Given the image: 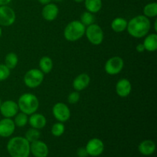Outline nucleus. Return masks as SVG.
Returning <instances> with one entry per match:
<instances>
[{
	"instance_id": "f257e3e1",
	"label": "nucleus",
	"mask_w": 157,
	"mask_h": 157,
	"mask_svg": "<svg viewBox=\"0 0 157 157\" xmlns=\"http://www.w3.org/2000/svg\"><path fill=\"white\" fill-rule=\"evenodd\" d=\"M151 24L149 18L145 15H137L127 23V32L132 37L140 38L148 34Z\"/></svg>"
},
{
	"instance_id": "f03ea898",
	"label": "nucleus",
	"mask_w": 157,
	"mask_h": 157,
	"mask_svg": "<svg viewBox=\"0 0 157 157\" xmlns=\"http://www.w3.org/2000/svg\"><path fill=\"white\" fill-rule=\"evenodd\" d=\"M7 150L11 157H29L30 143L25 137L15 136L8 142Z\"/></svg>"
},
{
	"instance_id": "7ed1b4c3",
	"label": "nucleus",
	"mask_w": 157,
	"mask_h": 157,
	"mask_svg": "<svg viewBox=\"0 0 157 157\" xmlns=\"http://www.w3.org/2000/svg\"><path fill=\"white\" fill-rule=\"evenodd\" d=\"M18 110L27 115L35 113L39 107V101L35 94L31 93L23 94L18 101Z\"/></svg>"
},
{
	"instance_id": "20e7f679",
	"label": "nucleus",
	"mask_w": 157,
	"mask_h": 157,
	"mask_svg": "<svg viewBox=\"0 0 157 157\" xmlns=\"http://www.w3.org/2000/svg\"><path fill=\"white\" fill-rule=\"evenodd\" d=\"M85 25L81 21L75 20L67 25L64 31V36L69 41H76L85 34Z\"/></svg>"
},
{
	"instance_id": "39448f33",
	"label": "nucleus",
	"mask_w": 157,
	"mask_h": 157,
	"mask_svg": "<svg viewBox=\"0 0 157 157\" xmlns=\"http://www.w3.org/2000/svg\"><path fill=\"white\" fill-rule=\"evenodd\" d=\"M44 80V73L40 69L33 68L28 71L24 76V83L29 88H35L41 84Z\"/></svg>"
},
{
	"instance_id": "423d86ee",
	"label": "nucleus",
	"mask_w": 157,
	"mask_h": 157,
	"mask_svg": "<svg viewBox=\"0 0 157 157\" xmlns=\"http://www.w3.org/2000/svg\"><path fill=\"white\" fill-rule=\"evenodd\" d=\"M85 34L88 41L94 45H99L103 42L104 32L98 25L94 23L87 26L85 29Z\"/></svg>"
},
{
	"instance_id": "0eeeda50",
	"label": "nucleus",
	"mask_w": 157,
	"mask_h": 157,
	"mask_svg": "<svg viewBox=\"0 0 157 157\" xmlns=\"http://www.w3.org/2000/svg\"><path fill=\"white\" fill-rule=\"evenodd\" d=\"M124 60L118 56H114L108 59L106 62L104 69L106 73L110 75H118L124 68Z\"/></svg>"
},
{
	"instance_id": "6e6552de",
	"label": "nucleus",
	"mask_w": 157,
	"mask_h": 157,
	"mask_svg": "<svg viewBox=\"0 0 157 157\" xmlns=\"http://www.w3.org/2000/svg\"><path fill=\"white\" fill-rule=\"evenodd\" d=\"M52 113L55 119L61 123L66 122L71 117L70 109L64 103L60 102L55 104L52 109Z\"/></svg>"
},
{
	"instance_id": "1a4fd4ad",
	"label": "nucleus",
	"mask_w": 157,
	"mask_h": 157,
	"mask_svg": "<svg viewBox=\"0 0 157 157\" xmlns=\"http://www.w3.org/2000/svg\"><path fill=\"white\" fill-rule=\"evenodd\" d=\"M15 18V13L12 8L8 6H0V25H12Z\"/></svg>"
},
{
	"instance_id": "9d476101",
	"label": "nucleus",
	"mask_w": 157,
	"mask_h": 157,
	"mask_svg": "<svg viewBox=\"0 0 157 157\" xmlns=\"http://www.w3.org/2000/svg\"><path fill=\"white\" fill-rule=\"evenodd\" d=\"M85 148L88 156H98L104 152V144L101 140L98 138H93L87 142Z\"/></svg>"
},
{
	"instance_id": "9b49d317",
	"label": "nucleus",
	"mask_w": 157,
	"mask_h": 157,
	"mask_svg": "<svg viewBox=\"0 0 157 157\" xmlns=\"http://www.w3.org/2000/svg\"><path fill=\"white\" fill-rule=\"evenodd\" d=\"M18 104L13 101H6L0 106V113L5 118H11L18 113Z\"/></svg>"
},
{
	"instance_id": "f8f14e48",
	"label": "nucleus",
	"mask_w": 157,
	"mask_h": 157,
	"mask_svg": "<svg viewBox=\"0 0 157 157\" xmlns=\"http://www.w3.org/2000/svg\"><path fill=\"white\" fill-rule=\"evenodd\" d=\"M30 153L35 157H47L48 155V147L45 143L38 140L31 143Z\"/></svg>"
},
{
	"instance_id": "ddd939ff",
	"label": "nucleus",
	"mask_w": 157,
	"mask_h": 157,
	"mask_svg": "<svg viewBox=\"0 0 157 157\" xmlns=\"http://www.w3.org/2000/svg\"><path fill=\"white\" fill-rule=\"evenodd\" d=\"M15 123L10 118H4L0 121V136L9 137L15 131Z\"/></svg>"
},
{
	"instance_id": "4468645a",
	"label": "nucleus",
	"mask_w": 157,
	"mask_h": 157,
	"mask_svg": "<svg viewBox=\"0 0 157 157\" xmlns=\"http://www.w3.org/2000/svg\"><path fill=\"white\" fill-rule=\"evenodd\" d=\"M132 90V85L130 81L123 78L118 81L116 84V92L121 98H127L130 95Z\"/></svg>"
},
{
	"instance_id": "2eb2a0df",
	"label": "nucleus",
	"mask_w": 157,
	"mask_h": 157,
	"mask_svg": "<svg viewBox=\"0 0 157 157\" xmlns=\"http://www.w3.org/2000/svg\"><path fill=\"white\" fill-rule=\"evenodd\" d=\"M59 9L58 6L54 3H48L47 5H44V8L42 9L41 15L44 19L47 21H53L58 17Z\"/></svg>"
},
{
	"instance_id": "dca6fc26",
	"label": "nucleus",
	"mask_w": 157,
	"mask_h": 157,
	"mask_svg": "<svg viewBox=\"0 0 157 157\" xmlns=\"http://www.w3.org/2000/svg\"><path fill=\"white\" fill-rule=\"evenodd\" d=\"M90 78L87 74L83 73L77 76L73 81V87L76 91H81L88 87Z\"/></svg>"
},
{
	"instance_id": "f3484780",
	"label": "nucleus",
	"mask_w": 157,
	"mask_h": 157,
	"mask_svg": "<svg viewBox=\"0 0 157 157\" xmlns=\"http://www.w3.org/2000/svg\"><path fill=\"white\" fill-rule=\"evenodd\" d=\"M29 123L32 128L41 130L45 127L47 121L45 117L41 113H34L31 114L30 117L29 118Z\"/></svg>"
},
{
	"instance_id": "a211bd4d",
	"label": "nucleus",
	"mask_w": 157,
	"mask_h": 157,
	"mask_svg": "<svg viewBox=\"0 0 157 157\" xmlns=\"http://www.w3.org/2000/svg\"><path fill=\"white\" fill-rule=\"evenodd\" d=\"M140 153L144 156H150L156 150V144L153 140H146L142 141L138 147Z\"/></svg>"
},
{
	"instance_id": "6ab92c4d",
	"label": "nucleus",
	"mask_w": 157,
	"mask_h": 157,
	"mask_svg": "<svg viewBox=\"0 0 157 157\" xmlns=\"http://www.w3.org/2000/svg\"><path fill=\"white\" fill-rule=\"evenodd\" d=\"M143 44L144 45L145 50L150 52H156L157 50V35L156 33H152L147 35L145 38Z\"/></svg>"
},
{
	"instance_id": "aec40b11",
	"label": "nucleus",
	"mask_w": 157,
	"mask_h": 157,
	"mask_svg": "<svg viewBox=\"0 0 157 157\" xmlns=\"http://www.w3.org/2000/svg\"><path fill=\"white\" fill-rule=\"evenodd\" d=\"M128 21L124 18L118 17L114 18L111 22V29L115 32H122L127 29Z\"/></svg>"
},
{
	"instance_id": "412c9836",
	"label": "nucleus",
	"mask_w": 157,
	"mask_h": 157,
	"mask_svg": "<svg viewBox=\"0 0 157 157\" xmlns=\"http://www.w3.org/2000/svg\"><path fill=\"white\" fill-rule=\"evenodd\" d=\"M84 5L87 12L97 13L102 8V0H84Z\"/></svg>"
},
{
	"instance_id": "4be33fe9",
	"label": "nucleus",
	"mask_w": 157,
	"mask_h": 157,
	"mask_svg": "<svg viewBox=\"0 0 157 157\" xmlns=\"http://www.w3.org/2000/svg\"><path fill=\"white\" fill-rule=\"evenodd\" d=\"M40 70L44 74H48L53 68V61L52 58L48 56H44L39 61Z\"/></svg>"
},
{
	"instance_id": "5701e85b",
	"label": "nucleus",
	"mask_w": 157,
	"mask_h": 157,
	"mask_svg": "<svg viewBox=\"0 0 157 157\" xmlns=\"http://www.w3.org/2000/svg\"><path fill=\"white\" fill-rule=\"evenodd\" d=\"M18 58L16 54L14 52H10L7 54L5 58V64L9 67V69H14L18 64Z\"/></svg>"
},
{
	"instance_id": "b1692460",
	"label": "nucleus",
	"mask_w": 157,
	"mask_h": 157,
	"mask_svg": "<svg viewBox=\"0 0 157 157\" xmlns=\"http://www.w3.org/2000/svg\"><path fill=\"white\" fill-rule=\"evenodd\" d=\"M144 15L147 18H153L157 15V3L151 2L146 5L144 8Z\"/></svg>"
},
{
	"instance_id": "393cba45",
	"label": "nucleus",
	"mask_w": 157,
	"mask_h": 157,
	"mask_svg": "<svg viewBox=\"0 0 157 157\" xmlns=\"http://www.w3.org/2000/svg\"><path fill=\"white\" fill-rule=\"evenodd\" d=\"M41 136V133L39 132V130L35 128H31L26 132L25 133V139L29 141V143H32L34 141L38 140Z\"/></svg>"
},
{
	"instance_id": "a878e982",
	"label": "nucleus",
	"mask_w": 157,
	"mask_h": 157,
	"mask_svg": "<svg viewBox=\"0 0 157 157\" xmlns=\"http://www.w3.org/2000/svg\"><path fill=\"white\" fill-rule=\"evenodd\" d=\"M29 122V117H28V115L25 114L24 113H20L15 116V125L18 127H23L26 125Z\"/></svg>"
},
{
	"instance_id": "bb28decb",
	"label": "nucleus",
	"mask_w": 157,
	"mask_h": 157,
	"mask_svg": "<svg viewBox=\"0 0 157 157\" xmlns=\"http://www.w3.org/2000/svg\"><path fill=\"white\" fill-rule=\"evenodd\" d=\"M95 21V18L94 16L93 13L90 12H84L82 13L81 16V22L84 25L88 26L90 25L94 24Z\"/></svg>"
},
{
	"instance_id": "cd10ccee",
	"label": "nucleus",
	"mask_w": 157,
	"mask_h": 157,
	"mask_svg": "<svg viewBox=\"0 0 157 157\" xmlns=\"http://www.w3.org/2000/svg\"><path fill=\"white\" fill-rule=\"evenodd\" d=\"M65 130V127L63 123L58 122L54 124L52 127V133L55 136H61Z\"/></svg>"
},
{
	"instance_id": "c85d7f7f",
	"label": "nucleus",
	"mask_w": 157,
	"mask_h": 157,
	"mask_svg": "<svg viewBox=\"0 0 157 157\" xmlns=\"http://www.w3.org/2000/svg\"><path fill=\"white\" fill-rule=\"evenodd\" d=\"M10 75V69L6 64H0V81H5Z\"/></svg>"
},
{
	"instance_id": "c756f323",
	"label": "nucleus",
	"mask_w": 157,
	"mask_h": 157,
	"mask_svg": "<svg viewBox=\"0 0 157 157\" xmlns=\"http://www.w3.org/2000/svg\"><path fill=\"white\" fill-rule=\"evenodd\" d=\"M80 100V94L78 91L71 92L67 97V101L71 104H75L79 101Z\"/></svg>"
},
{
	"instance_id": "7c9ffc66",
	"label": "nucleus",
	"mask_w": 157,
	"mask_h": 157,
	"mask_svg": "<svg viewBox=\"0 0 157 157\" xmlns=\"http://www.w3.org/2000/svg\"><path fill=\"white\" fill-rule=\"evenodd\" d=\"M77 155L78 157H87L88 156V153H87L86 148L84 147H80L79 149L77 151Z\"/></svg>"
},
{
	"instance_id": "2f4dec72",
	"label": "nucleus",
	"mask_w": 157,
	"mask_h": 157,
	"mask_svg": "<svg viewBox=\"0 0 157 157\" xmlns=\"http://www.w3.org/2000/svg\"><path fill=\"white\" fill-rule=\"evenodd\" d=\"M136 50L139 53H142V52H144L145 51V48H144V45L143 44H139L136 45Z\"/></svg>"
},
{
	"instance_id": "473e14b6",
	"label": "nucleus",
	"mask_w": 157,
	"mask_h": 157,
	"mask_svg": "<svg viewBox=\"0 0 157 157\" xmlns=\"http://www.w3.org/2000/svg\"><path fill=\"white\" fill-rule=\"evenodd\" d=\"M12 0H0V6H7Z\"/></svg>"
},
{
	"instance_id": "72a5a7b5",
	"label": "nucleus",
	"mask_w": 157,
	"mask_h": 157,
	"mask_svg": "<svg viewBox=\"0 0 157 157\" xmlns=\"http://www.w3.org/2000/svg\"><path fill=\"white\" fill-rule=\"evenodd\" d=\"M38 2L41 5H47L52 2V0H38Z\"/></svg>"
},
{
	"instance_id": "f704fd0d",
	"label": "nucleus",
	"mask_w": 157,
	"mask_h": 157,
	"mask_svg": "<svg viewBox=\"0 0 157 157\" xmlns=\"http://www.w3.org/2000/svg\"><path fill=\"white\" fill-rule=\"evenodd\" d=\"M157 20H155V22H154V30L157 32Z\"/></svg>"
},
{
	"instance_id": "c9c22d12",
	"label": "nucleus",
	"mask_w": 157,
	"mask_h": 157,
	"mask_svg": "<svg viewBox=\"0 0 157 157\" xmlns=\"http://www.w3.org/2000/svg\"><path fill=\"white\" fill-rule=\"evenodd\" d=\"M74 1H75L76 2H84V0H74Z\"/></svg>"
},
{
	"instance_id": "e433bc0d",
	"label": "nucleus",
	"mask_w": 157,
	"mask_h": 157,
	"mask_svg": "<svg viewBox=\"0 0 157 157\" xmlns=\"http://www.w3.org/2000/svg\"><path fill=\"white\" fill-rule=\"evenodd\" d=\"M2 29H1V27H0V37H1V35H2Z\"/></svg>"
},
{
	"instance_id": "4c0bfd02",
	"label": "nucleus",
	"mask_w": 157,
	"mask_h": 157,
	"mask_svg": "<svg viewBox=\"0 0 157 157\" xmlns=\"http://www.w3.org/2000/svg\"><path fill=\"white\" fill-rule=\"evenodd\" d=\"M2 103V100H1V99H0V106H1Z\"/></svg>"
},
{
	"instance_id": "58836bf2",
	"label": "nucleus",
	"mask_w": 157,
	"mask_h": 157,
	"mask_svg": "<svg viewBox=\"0 0 157 157\" xmlns=\"http://www.w3.org/2000/svg\"><path fill=\"white\" fill-rule=\"evenodd\" d=\"M55 1H58V2H61V1H63V0H55Z\"/></svg>"
}]
</instances>
